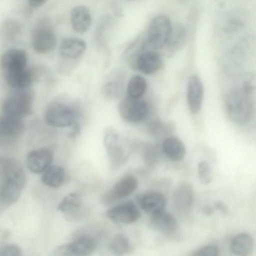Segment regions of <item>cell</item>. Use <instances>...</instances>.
<instances>
[{
    "instance_id": "obj_1",
    "label": "cell",
    "mask_w": 256,
    "mask_h": 256,
    "mask_svg": "<svg viewBox=\"0 0 256 256\" xmlns=\"http://www.w3.org/2000/svg\"><path fill=\"white\" fill-rule=\"evenodd\" d=\"M254 87L249 80L232 88L226 94L224 108L230 120L238 125L248 124L254 110L253 98Z\"/></svg>"
},
{
    "instance_id": "obj_2",
    "label": "cell",
    "mask_w": 256,
    "mask_h": 256,
    "mask_svg": "<svg viewBox=\"0 0 256 256\" xmlns=\"http://www.w3.org/2000/svg\"><path fill=\"white\" fill-rule=\"evenodd\" d=\"M172 26L168 17L164 14L155 16L150 22L142 44L144 50H155L166 44Z\"/></svg>"
},
{
    "instance_id": "obj_3",
    "label": "cell",
    "mask_w": 256,
    "mask_h": 256,
    "mask_svg": "<svg viewBox=\"0 0 256 256\" xmlns=\"http://www.w3.org/2000/svg\"><path fill=\"white\" fill-rule=\"evenodd\" d=\"M56 36L50 22L41 18L35 24L32 32V44L36 52L48 53L53 50L56 44Z\"/></svg>"
},
{
    "instance_id": "obj_4",
    "label": "cell",
    "mask_w": 256,
    "mask_h": 256,
    "mask_svg": "<svg viewBox=\"0 0 256 256\" xmlns=\"http://www.w3.org/2000/svg\"><path fill=\"white\" fill-rule=\"evenodd\" d=\"M77 116V111L72 105L58 100L48 104L45 112L44 118L48 125L63 128L74 124Z\"/></svg>"
},
{
    "instance_id": "obj_5",
    "label": "cell",
    "mask_w": 256,
    "mask_h": 256,
    "mask_svg": "<svg viewBox=\"0 0 256 256\" xmlns=\"http://www.w3.org/2000/svg\"><path fill=\"white\" fill-rule=\"evenodd\" d=\"M32 98L28 92L18 90V92L6 96L2 101L1 108L3 113L22 118L32 114Z\"/></svg>"
},
{
    "instance_id": "obj_6",
    "label": "cell",
    "mask_w": 256,
    "mask_h": 256,
    "mask_svg": "<svg viewBox=\"0 0 256 256\" xmlns=\"http://www.w3.org/2000/svg\"><path fill=\"white\" fill-rule=\"evenodd\" d=\"M96 242L88 236H80L72 242L58 246L54 252V256H89L94 250Z\"/></svg>"
},
{
    "instance_id": "obj_7",
    "label": "cell",
    "mask_w": 256,
    "mask_h": 256,
    "mask_svg": "<svg viewBox=\"0 0 256 256\" xmlns=\"http://www.w3.org/2000/svg\"><path fill=\"white\" fill-rule=\"evenodd\" d=\"M122 117L130 122H138L148 116L149 108L148 104L140 99H134L127 96L122 99L118 106Z\"/></svg>"
},
{
    "instance_id": "obj_8",
    "label": "cell",
    "mask_w": 256,
    "mask_h": 256,
    "mask_svg": "<svg viewBox=\"0 0 256 256\" xmlns=\"http://www.w3.org/2000/svg\"><path fill=\"white\" fill-rule=\"evenodd\" d=\"M24 129L22 118L4 113L0 114V144L14 141L22 134Z\"/></svg>"
},
{
    "instance_id": "obj_9",
    "label": "cell",
    "mask_w": 256,
    "mask_h": 256,
    "mask_svg": "<svg viewBox=\"0 0 256 256\" xmlns=\"http://www.w3.org/2000/svg\"><path fill=\"white\" fill-rule=\"evenodd\" d=\"M113 221L122 224H130L137 221L140 212L132 201L128 200L110 208L106 213Z\"/></svg>"
},
{
    "instance_id": "obj_10",
    "label": "cell",
    "mask_w": 256,
    "mask_h": 256,
    "mask_svg": "<svg viewBox=\"0 0 256 256\" xmlns=\"http://www.w3.org/2000/svg\"><path fill=\"white\" fill-rule=\"evenodd\" d=\"M186 100L188 108L192 114H197L200 111L204 98V86L200 78L191 76L186 86Z\"/></svg>"
},
{
    "instance_id": "obj_11",
    "label": "cell",
    "mask_w": 256,
    "mask_h": 256,
    "mask_svg": "<svg viewBox=\"0 0 256 256\" xmlns=\"http://www.w3.org/2000/svg\"><path fill=\"white\" fill-rule=\"evenodd\" d=\"M174 208L179 212L184 214L192 208L194 201V192L192 186L183 182L174 189L172 196Z\"/></svg>"
},
{
    "instance_id": "obj_12",
    "label": "cell",
    "mask_w": 256,
    "mask_h": 256,
    "mask_svg": "<svg viewBox=\"0 0 256 256\" xmlns=\"http://www.w3.org/2000/svg\"><path fill=\"white\" fill-rule=\"evenodd\" d=\"M27 54L21 49L13 48L5 51L1 56L0 64L4 72L26 68Z\"/></svg>"
},
{
    "instance_id": "obj_13",
    "label": "cell",
    "mask_w": 256,
    "mask_h": 256,
    "mask_svg": "<svg viewBox=\"0 0 256 256\" xmlns=\"http://www.w3.org/2000/svg\"><path fill=\"white\" fill-rule=\"evenodd\" d=\"M53 159L52 152L47 148H40L30 151L27 156V166L34 174L44 172L50 165Z\"/></svg>"
},
{
    "instance_id": "obj_14",
    "label": "cell",
    "mask_w": 256,
    "mask_h": 256,
    "mask_svg": "<svg viewBox=\"0 0 256 256\" xmlns=\"http://www.w3.org/2000/svg\"><path fill=\"white\" fill-rule=\"evenodd\" d=\"M138 181L132 176H126L119 180L112 190L104 196V201L107 203L126 197L132 194L137 188Z\"/></svg>"
},
{
    "instance_id": "obj_15",
    "label": "cell",
    "mask_w": 256,
    "mask_h": 256,
    "mask_svg": "<svg viewBox=\"0 0 256 256\" xmlns=\"http://www.w3.org/2000/svg\"><path fill=\"white\" fill-rule=\"evenodd\" d=\"M137 68L146 74H154L160 68L162 59L155 50H145L140 52L136 59Z\"/></svg>"
},
{
    "instance_id": "obj_16",
    "label": "cell",
    "mask_w": 256,
    "mask_h": 256,
    "mask_svg": "<svg viewBox=\"0 0 256 256\" xmlns=\"http://www.w3.org/2000/svg\"><path fill=\"white\" fill-rule=\"evenodd\" d=\"M139 202L141 208L152 216L164 210L166 200L163 194L149 191L140 196Z\"/></svg>"
},
{
    "instance_id": "obj_17",
    "label": "cell",
    "mask_w": 256,
    "mask_h": 256,
    "mask_svg": "<svg viewBox=\"0 0 256 256\" xmlns=\"http://www.w3.org/2000/svg\"><path fill=\"white\" fill-rule=\"evenodd\" d=\"M70 20L73 30L79 34L86 32L89 30L92 22L90 10L84 5L76 6L72 10Z\"/></svg>"
},
{
    "instance_id": "obj_18",
    "label": "cell",
    "mask_w": 256,
    "mask_h": 256,
    "mask_svg": "<svg viewBox=\"0 0 256 256\" xmlns=\"http://www.w3.org/2000/svg\"><path fill=\"white\" fill-rule=\"evenodd\" d=\"M86 48V44L82 40L68 38L61 42L59 52L63 58L73 60L80 58L84 52Z\"/></svg>"
},
{
    "instance_id": "obj_19",
    "label": "cell",
    "mask_w": 256,
    "mask_h": 256,
    "mask_svg": "<svg viewBox=\"0 0 256 256\" xmlns=\"http://www.w3.org/2000/svg\"><path fill=\"white\" fill-rule=\"evenodd\" d=\"M24 184L10 178L5 177L0 185V202L5 204L14 203L19 198Z\"/></svg>"
},
{
    "instance_id": "obj_20",
    "label": "cell",
    "mask_w": 256,
    "mask_h": 256,
    "mask_svg": "<svg viewBox=\"0 0 256 256\" xmlns=\"http://www.w3.org/2000/svg\"><path fill=\"white\" fill-rule=\"evenodd\" d=\"M150 222L158 231L166 236H172L177 229V222L174 216L164 210L150 216Z\"/></svg>"
},
{
    "instance_id": "obj_21",
    "label": "cell",
    "mask_w": 256,
    "mask_h": 256,
    "mask_svg": "<svg viewBox=\"0 0 256 256\" xmlns=\"http://www.w3.org/2000/svg\"><path fill=\"white\" fill-rule=\"evenodd\" d=\"M254 246V240L252 236L248 233L242 232L232 239L230 250L235 256H250Z\"/></svg>"
},
{
    "instance_id": "obj_22",
    "label": "cell",
    "mask_w": 256,
    "mask_h": 256,
    "mask_svg": "<svg viewBox=\"0 0 256 256\" xmlns=\"http://www.w3.org/2000/svg\"><path fill=\"white\" fill-rule=\"evenodd\" d=\"M5 78L8 85L16 90H26L32 82V74L26 68L5 72Z\"/></svg>"
},
{
    "instance_id": "obj_23",
    "label": "cell",
    "mask_w": 256,
    "mask_h": 256,
    "mask_svg": "<svg viewBox=\"0 0 256 256\" xmlns=\"http://www.w3.org/2000/svg\"><path fill=\"white\" fill-rule=\"evenodd\" d=\"M162 150L170 160L174 162L183 159L186 152V147L183 142L174 136H168L164 140Z\"/></svg>"
},
{
    "instance_id": "obj_24",
    "label": "cell",
    "mask_w": 256,
    "mask_h": 256,
    "mask_svg": "<svg viewBox=\"0 0 256 256\" xmlns=\"http://www.w3.org/2000/svg\"><path fill=\"white\" fill-rule=\"evenodd\" d=\"M65 176L64 169L58 166H50L42 176V183L51 188H58L63 183Z\"/></svg>"
},
{
    "instance_id": "obj_25",
    "label": "cell",
    "mask_w": 256,
    "mask_h": 256,
    "mask_svg": "<svg viewBox=\"0 0 256 256\" xmlns=\"http://www.w3.org/2000/svg\"><path fill=\"white\" fill-rule=\"evenodd\" d=\"M147 84L145 78L138 74H135L130 79L127 86L128 97L140 99L146 90Z\"/></svg>"
},
{
    "instance_id": "obj_26",
    "label": "cell",
    "mask_w": 256,
    "mask_h": 256,
    "mask_svg": "<svg viewBox=\"0 0 256 256\" xmlns=\"http://www.w3.org/2000/svg\"><path fill=\"white\" fill-rule=\"evenodd\" d=\"M3 171L5 177L14 179L24 185L26 176L20 164L14 159H8L4 163Z\"/></svg>"
},
{
    "instance_id": "obj_27",
    "label": "cell",
    "mask_w": 256,
    "mask_h": 256,
    "mask_svg": "<svg viewBox=\"0 0 256 256\" xmlns=\"http://www.w3.org/2000/svg\"><path fill=\"white\" fill-rule=\"evenodd\" d=\"M186 39V31L184 27L182 24H176L172 26L166 44L169 49L175 50L183 46Z\"/></svg>"
},
{
    "instance_id": "obj_28",
    "label": "cell",
    "mask_w": 256,
    "mask_h": 256,
    "mask_svg": "<svg viewBox=\"0 0 256 256\" xmlns=\"http://www.w3.org/2000/svg\"><path fill=\"white\" fill-rule=\"evenodd\" d=\"M108 248L110 252L116 256H123L131 250L128 238L120 234H117L112 240Z\"/></svg>"
},
{
    "instance_id": "obj_29",
    "label": "cell",
    "mask_w": 256,
    "mask_h": 256,
    "mask_svg": "<svg viewBox=\"0 0 256 256\" xmlns=\"http://www.w3.org/2000/svg\"><path fill=\"white\" fill-rule=\"evenodd\" d=\"M80 204V195L76 193H70L60 202L58 206V210L64 213H72L79 208Z\"/></svg>"
},
{
    "instance_id": "obj_30",
    "label": "cell",
    "mask_w": 256,
    "mask_h": 256,
    "mask_svg": "<svg viewBox=\"0 0 256 256\" xmlns=\"http://www.w3.org/2000/svg\"><path fill=\"white\" fill-rule=\"evenodd\" d=\"M148 128L150 133L156 136H167L174 130V126L172 123L160 120L151 122Z\"/></svg>"
},
{
    "instance_id": "obj_31",
    "label": "cell",
    "mask_w": 256,
    "mask_h": 256,
    "mask_svg": "<svg viewBox=\"0 0 256 256\" xmlns=\"http://www.w3.org/2000/svg\"><path fill=\"white\" fill-rule=\"evenodd\" d=\"M198 172L199 180L203 184H208L210 182L212 171L210 165L206 160L200 161L198 166Z\"/></svg>"
},
{
    "instance_id": "obj_32",
    "label": "cell",
    "mask_w": 256,
    "mask_h": 256,
    "mask_svg": "<svg viewBox=\"0 0 256 256\" xmlns=\"http://www.w3.org/2000/svg\"><path fill=\"white\" fill-rule=\"evenodd\" d=\"M20 26L14 20L6 22L2 28V36L7 40H10L16 36L18 32Z\"/></svg>"
},
{
    "instance_id": "obj_33",
    "label": "cell",
    "mask_w": 256,
    "mask_h": 256,
    "mask_svg": "<svg viewBox=\"0 0 256 256\" xmlns=\"http://www.w3.org/2000/svg\"><path fill=\"white\" fill-rule=\"evenodd\" d=\"M0 256H22V252L16 244H6L0 246Z\"/></svg>"
},
{
    "instance_id": "obj_34",
    "label": "cell",
    "mask_w": 256,
    "mask_h": 256,
    "mask_svg": "<svg viewBox=\"0 0 256 256\" xmlns=\"http://www.w3.org/2000/svg\"><path fill=\"white\" fill-rule=\"evenodd\" d=\"M121 86L116 81L109 82L106 84L103 88L104 94L108 97L114 98L120 92Z\"/></svg>"
},
{
    "instance_id": "obj_35",
    "label": "cell",
    "mask_w": 256,
    "mask_h": 256,
    "mask_svg": "<svg viewBox=\"0 0 256 256\" xmlns=\"http://www.w3.org/2000/svg\"><path fill=\"white\" fill-rule=\"evenodd\" d=\"M194 256H219V250L215 245H206L197 250Z\"/></svg>"
},
{
    "instance_id": "obj_36",
    "label": "cell",
    "mask_w": 256,
    "mask_h": 256,
    "mask_svg": "<svg viewBox=\"0 0 256 256\" xmlns=\"http://www.w3.org/2000/svg\"><path fill=\"white\" fill-rule=\"evenodd\" d=\"M46 2L44 0H29L28 4L32 8H38L43 6Z\"/></svg>"
},
{
    "instance_id": "obj_37",
    "label": "cell",
    "mask_w": 256,
    "mask_h": 256,
    "mask_svg": "<svg viewBox=\"0 0 256 256\" xmlns=\"http://www.w3.org/2000/svg\"><path fill=\"white\" fill-rule=\"evenodd\" d=\"M214 208L221 212L224 214H226L228 212L226 206L222 202H217L214 204Z\"/></svg>"
},
{
    "instance_id": "obj_38",
    "label": "cell",
    "mask_w": 256,
    "mask_h": 256,
    "mask_svg": "<svg viewBox=\"0 0 256 256\" xmlns=\"http://www.w3.org/2000/svg\"><path fill=\"white\" fill-rule=\"evenodd\" d=\"M204 211L207 214H211L212 212V210L208 206L205 207L204 208Z\"/></svg>"
}]
</instances>
